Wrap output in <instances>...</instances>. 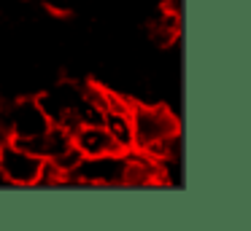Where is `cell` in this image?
<instances>
[{"instance_id":"7a4b0ae2","label":"cell","mask_w":251,"mask_h":231,"mask_svg":"<svg viewBox=\"0 0 251 231\" xmlns=\"http://www.w3.org/2000/svg\"><path fill=\"white\" fill-rule=\"evenodd\" d=\"M125 169H127V150L92 159H78V164L68 172L65 186L81 188H125Z\"/></svg>"},{"instance_id":"277c9868","label":"cell","mask_w":251,"mask_h":231,"mask_svg":"<svg viewBox=\"0 0 251 231\" xmlns=\"http://www.w3.org/2000/svg\"><path fill=\"white\" fill-rule=\"evenodd\" d=\"M0 172L6 177L8 188H35L44 183L46 175V161L35 150L8 140L0 148Z\"/></svg>"},{"instance_id":"5b68a950","label":"cell","mask_w":251,"mask_h":231,"mask_svg":"<svg viewBox=\"0 0 251 231\" xmlns=\"http://www.w3.org/2000/svg\"><path fill=\"white\" fill-rule=\"evenodd\" d=\"M73 145L84 159L92 156H105V153H116V143L111 140V134L105 132L103 124H81L73 129Z\"/></svg>"},{"instance_id":"52a82bcc","label":"cell","mask_w":251,"mask_h":231,"mask_svg":"<svg viewBox=\"0 0 251 231\" xmlns=\"http://www.w3.org/2000/svg\"><path fill=\"white\" fill-rule=\"evenodd\" d=\"M0 188H8V186H6V177H3V172H0Z\"/></svg>"},{"instance_id":"3957f363","label":"cell","mask_w":251,"mask_h":231,"mask_svg":"<svg viewBox=\"0 0 251 231\" xmlns=\"http://www.w3.org/2000/svg\"><path fill=\"white\" fill-rule=\"evenodd\" d=\"M3 107V121H6V132L8 140L14 143H30V140H38L46 129L51 126L46 110L41 107L38 97L25 94L17 97V100L6 102Z\"/></svg>"},{"instance_id":"6da1fadb","label":"cell","mask_w":251,"mask_h":231,"mask_svg":"<svg viewBox=\"0 0 251 231\" xmlns=\"http://www.w3.org/2000/svg\"><path fill=\"white\" fill-rule=\"evenodd\" d=\"M132 150L157 161L181 159V126L176 113L165 102H135L130 105Z\"/></svg>"},{"instance_id":"8992f818","label":"cell","mask_w":251,"mask_h":231,"mask_svg":"<svg viewBox=\"0 0 251 231\" xmlns=\"http://www.w3.org/2000/svg\"><path fill=\"white\" fill-rule=\"evenodd\" d=\"M8 143V132H6V121H3V107H0V148Z\"/></svg>"}]
</instances>
